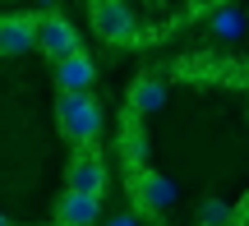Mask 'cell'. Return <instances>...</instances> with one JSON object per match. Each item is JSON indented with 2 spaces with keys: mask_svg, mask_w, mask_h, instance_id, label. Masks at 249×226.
Returning <instances> with one entry per match:
<instances>
[{
  "mask_svg": "<svg viewBox=\"0 0 249 226\" xmlns=\"http://www.w3.org/2000/svg\"><path fill=\"white\" fill-rule=\"evenodd\" d=\"M124 194H129V208L152 226L166 222L171 203H176V185L161 171H152V162L148 166H124Z\"/></svg>",
  "mask_w": 249,
  "mask_h": 226,
  "instance_id": "cell-1",
  "label": "cell"
},
{
  "mask_svg": "<svg viewBox=\"0 0 249 226\" xmlns=\"http://www.w3.org/2000/svg\"><path fill=\"white\" fill-rule=\"evenodd\" d=\"M55 125H60V134H65L70 148L97 143L102 139V106H97V97H88V88L83 92H60V97H55Z\"/></svg>",
  "mask_w": 249,
  "mask_h": 226,
  "instance_id": "cell-2",
  "label": "cell"
},
{
  "mask_svg": "<svg viewBox=\"0 0 249 226\" xmlns=\"http://www.w3.org/2000/svg\"><path fill=\"white\" fill-rule=\"evenodd\" d=\"M88 18H92V28H97V37L111 42V46H134L139 42V23H134L124 0H92Z\"/></svg>",
  "mask_w": 249,
  "mask_h": 226,
  "instance_id": "cell-3",
  "label": "cell"
},
{
  "mask_svg": "<svg viewBox=\"0 0 249 226\" xmlns=\"http://www.w3.org/2000/svg\"><path fill=\"white\" fill-rule=\"evenodd\" d=\"M107 180H111V171H107V157H102L97 143H83V148L70 153V162H65V185H70V190L107 194Z\"/></svg>",
  "mask_w": 249,
  "mask_h": 226,
  "instance_id": "cell-4",
  "label": "cell"
},
{
  "mask_svg": "<svg viewBox=\"0 0 249 226\" xmlns=\"http://www.w3.org/2000/svg\"><path fill=\"white\" fill-rule=\"evenodd\" d=\"M148 116H139V111H129L124 106V116H120V134H116V143H120V162L124 166H148L152 162V139H148V125H143Z\"/></svg>",
  "mask_w": 249,
  "mask_h": 226,
  "instance_id": "cell-5",
  "label": "cell"
},
{
  "mask_svg": "<svg viewBox=\"0 0 249 226\" xmlns=\"http://www.w3.org/2000/svg\"><path fill=\"white\" fill-rule=\"evenodd\" d=\"M74 51H83L79 28H74L60 9L42 14V55H46V60H65V55H74Z\"/></svg>",
  "mask_w": 249,
  "mask_h": 226,
  "instance_id": "cell-6",
  "label": "cell"
},
{
  "mask_svg": "<svg viewBox=\"0 0 249 226\" xmlns=\"http://www.w3.org/2000/svg\"><path fill=\"white\" fill-rule=\"evenodd\" d=\"M42 46V14H9L0 18V51L5 55H23Z\"/></svg>",
  "mask_w": 249,
  "mask_h": 226,
  "instance_id": "cell-7",
  "label": "cell"
},
{
  "mask_svg": "<svg viewBox=\"0 0 249 226\" xmlns=\"http://www.w3.org/2000/svg\"><path fill=\"white\" fill-rule=\"evenodd\" d=\"M97 212H102V194H83V190H70V185H65L51 226H92Z\"/></svg>",
  "mask_w": 249,
  "mask_h": 226,
  "instance_id": "cell-8",
  "label": "cell"
},
{
  "mask_svg": "<svg viewBox=\"0 0 249 226\" xmlns=\"http://www.w3.org/2000/svg\"><path fill=\"white\" fill-rule=\"evenodd\" d=\"M124 106L139 111V116L161 111V106H166V79H161V74H139V79L129 83V97H124Z\"/></svg>",
  "mask_w": 249,
  "mask_h": 226,
  "instance_id": "cell-9",
  "label": "cell"
},
{
  "mask_svg": "<svg viewBox=\"0 0 249 226\" xmlns=\"http://www.w3.org/2000/svg\"><path fill=\"white\" fill-rule=\"evenodd\" d=\"M92 79H97V65L83 51L55 60V83H60V92H83V88H92Z\"/></svg>",
  "mask_w": 249,
  "mask_h": 226,
  "instance_id": "cell-10",
  "label": "cell"
},
{
  "mask_svg": "<svg viewBox=\"0 0 249 226\" xmlns=\"http://www.w3.org/2000/svg\"><path fill=\"white\" fill-rule=\"evenodd\" d=\"M194 226H235V208L226 199H203V203H198Z\"/></svg>",
  "mask_w": 249,
  "mask_h": 226,
  "instance_id": "cell-11",
  "label": "cell"
},
{
  "mask_svg": "<svg viewBox=\"0 0 249 226\" xmlns=\"http://www.w3.org/2000/svg\"><path fill=\"white\" fill-rule=\"evenodd\" d=\"M213 33L217 37H240L245 33V9H235V5H217V14H213Z\"/></svg>",
  "mask_w": 249,
  "mask_h": 226,
  "instance_id": "cell-12",
  "label": "cell"
},
{
  "mask_svg": "<svg viewBox=\"0 0 249 226\" xmlns=\"http://www.w3.org/2000/svg\"><path fill=\"white\" fill-rule=\"evenodd\" d=\"M139 222H143V217H139V212L129 208V212H116V217H111L107 226H139Z\"/></svg>",
  "mask_w": 249,
  "mask_h": 226,
  "instance_id": "cell-13",
  "label": "cell"
}]
</instances>
